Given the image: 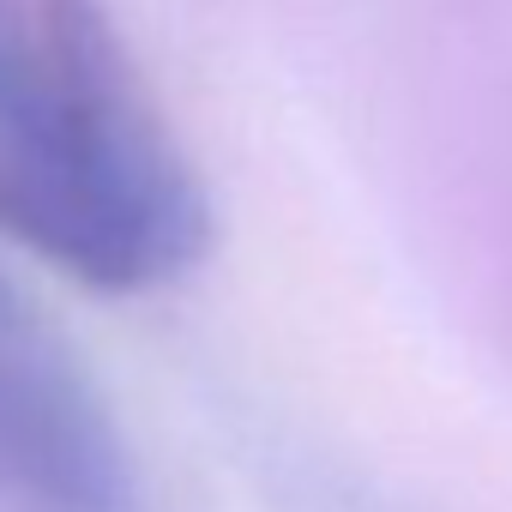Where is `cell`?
<instances>
[{
	"mask_svg": "<svg viewBox=\"0 0 512 512\" xmlns=\"http://www.w3.org/2000/svg\"><path fill=\"white\" fill-rule=\"evenodd\" d=\"M0 512H151L109 392L0 266Z\"/></svg>",
	"mask_w": 512,
	"mask_h": 512,
	"instance_id": "7a4b0ae2",
	"label": "cell"
},
{
	"mask_svg": "<svg viewBox=\"0 0 512 512\" xmlns=\"http://www.w3.org/2000/svg\"><path fill=\"white\" fill-rule=\"evenodd\" d=\"M0 241L103 296L199 266L211 205L85 0H0Z\"/></svg>",
	"mask_w": 512,
	"mask_h": 512,
	"instance_id": "6da1fadb",
	"label": "cell"
}]
</instances>
